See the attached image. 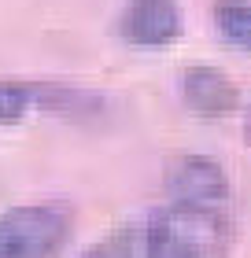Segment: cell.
<instances>
[{"mask_svg": "<svg viewBox=\"0 0 251 258\" xmlns=\"http://www.w3.org/2000/svg\"><path fill=\"white\" fill-rule=\"evenodd\" d=\"M111 240L118 258H222L229 251L233 225L225 210H188L166 203L144 225L118 229Z\"/></svg>", "mask_w": 251, "mask_h": 258, "instance_id": "obj_1", "label": "cell"}, {"mask_svg": "<svg viewBox=\"0 0 251 258\" xmlns=\"http://www.w3.org/2000/svg\"><path fill=\"white\" fill-rule=\"evenodd\" d=\"M74 229L70 203H22L0 214V258H59Z\"/></svg>", "mask_w": 251, "mask_h": 258, "instance_id": "obj_2", "label": "cell"}, {"mask_svg": "<svg viewBox=\"0 0 251 258\" xmlns=\"http://www.w3.org/2000/svg\"><path fill=\"white\" fill-rule=\"evenodd\" d=\"M166 203L188 210H225L229 177L207 155H181L166 170Z\"/></svg>", "mask_w": 251, "mask_h": 258, "instance_id": "obj_3", "label": "cell"}, {"mask_svg": "<svg viewBox=\"0 0 251 258\" xmlns=\"http://www.w3.org/2000/svg\"><path fill=\"white\" fill-rule=\"evenodd\" d=\"M115 30L133 48H166L181 37L185 22L177 0H126L115 19Z\"/></svg>", "mask_w": 251, "mask_h": 258, "instance_id": "obj_4", "label": "cell"}, {"mask_svg": "<svg viewBox=\"0 0 251 258\" xmlns=\"http://www.w3.org/2000/svg\"><path fill=\"white\" fill-rule=\"evenodd\" d=\"M177 92H181V103L188 111L203 114V118H218V114L236 111L240 103V89L233 85L229 74L214 67H188L177 78Z\"/></svg>", "mask_w": 251, "mask_h": 258, "instance_id": "obj_5", "label": "cell"}, {"mask_svg": "<svg viewBox=\"0 0 251 258\" xmlns=\"http://www.w3.org/2000/svg\"><path fill=\"white\" fill-rule=\"evenodd\" d=\"M33 111H41V81H0V125H19Z\"/></svg>", "mask_w": 251, "mask_h": 258, "instance_id": "obj_6", "label": "cell"}, {"mask_svg": "<svg viewBox=\"0 0 251 258\" xmlns=\"http://www.w3.org/2000/svg\"><path fill=\"white\" fill-rule=\"evenodd\" d=\"M214 26L229 44L251 52V4L244 0H218L214 4Z\"/></svg>", "mask_w": 251, "mask_h": 258, "instance_id": "obj_7", "label": "cell"}, {"mask_svg": "<svg viewBox=\"0 0 251 258\" xmlns=\"http://www.w3.org/2000/svg\"><path fill=\"white\" fill-rule=\"evenodd\" d=\"M244 140H247V148H251V107H247V118H244Z\"/></svg>", "mask_w": 251, "mask_h": 258, "instance_id": "obj_8", "label": "cell"}]
</instances>
